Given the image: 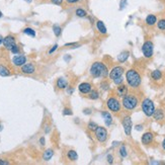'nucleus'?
<instances>
[{"label":"nucleus","mask_w":165,"mask_h":165,"mask_svg":"<svg viewBox=\"0 0 165 165\" xmlns=\"http://www.w3.org/2000/svg\"><path fill=\"white\" fill-rule=\"evenodd\" d=\"M90 74L95 78L98 77H106L108 75V70L106 66L101 62H95L91 65L90 68Z\"/></svg>","instance_id":"obj_1"},{"label":"nucleus","mask_w":165,"mask_h":165,"mask_svg":"<svg viewBox=\"0 0 165 165\" xmlns=\"http://www.w3.org/2000/svg\"><path fill=\"white\" fill-rule=\"evenodd\" d=\"M126 79L128 84L133 88H137L141 84V76L135 69H130L126 73Z\"/></svg>","instance_id":"obj_2"},{"label":"nucleus","mask_w":165,"mask_h":165,"mask_svg":"<svg viewBox=\"0 0 165 165\" xmlns=\"http://www.w3.org/2000/svg\"><path fill=\"white\" fill-rule=\"evenodd\" d=\"M138 105V98L134 94H126L123 98V106L128 110L136 108Z\"/></svg>","instance_id":"obj_3"},{"label":"nucleus","mask_w":165,"mask_h":165,"mask_svg":"<svg viewBox=\"0 0 165 165\" xmlns=\"http://www.w3.org/2000/svg\"><path fill=\"white\" fill-rule=\"evenodd\" d=\"M142 110L147 117H152L155 112L154 102L150 98H145L142 102Z\"/></svg>","instance_id":"obj_4"},{"label":"nucleus","mask_w":165,"mask_h":165,"mask_svg":"<svg viewBox=\"0 0 165 165\" xmlns=\"http://www.w3.org/2000/svg\"><path fill=\"white\" fill-rule=\"evenodd\" d=\"M106 105L110 112H118L121 110V103L116 97H109L106 101Z\"/></svg>","instance_id":"obj_5"},{"label":"nucleus","mask_w":165,"mask_h":165,"mask_svg":"<svg viewBox=\"0 0 165 165\" xmlns=\"http://www.w3.org/2000/svg\"><path fill=\"white\" fill-rule=\"evenodd\" d=\"M153 50H154V46L151 41H147L143 44L142 52L145 58H151L153 56Z\"/></svg>","instance_id":"obj_6"},{"label":"nucleus","mask_w":165,"mask_h":165,"mask_svg":"<svg viewBox=\"0 0 165 165\" xmlns=\"http://www.w3.org/2000/svg\"><path fill=\"white\" fill-rule=\"evenodd\" d=\"M95 137L98 140V142L103 143L106 141L107 139V131L103 127H97L95 130Z\"/></svg>","instance_id":"obj_7"},{"label":"nucleus","mask_w":165,"mask_h":165,"mask_svg":"<svg viewBox=\"0 0 165 165\" xmlns=\"http://www.w3.org/2000/svg\"><path fill=\"white\" fill-rule=\"evenodd\" d=\"M3 46H4V48L6 50H9L10 51L11 49H12L13 46L16 45V42H15V38L13 37V35H7V37L3 38Z\"/></svg>","instance_id":"obj_8"},{"label":"nucleus","mask_w":165,"mask_h":165,"mask_svg":"<svg viewBox=\"0 0 165 165\" xmlns=\"http://www.w3.org/2000/svg\"><path fill=\"white\" fill-rule=\"evenodd\" d=\"M123 127H124V131L127 136H130L131 133H132V127H133L131 117H126V118L123 120Z\"/></svg>","instance_id":"obj_9"},{"label":"nucleus","mask_w":165,"mask_h":165,"mask_svg":"<svg viewBox=\"0 0 165 165\" xmlns=\"http://www.w3.org/2000/svg\"><path fill=\"white\" fill-rule=\"evenodd\" d=\"M123 74H124V68L121 66H117L115 67V68H112V71L109 72V78L114 81L115 79H117L118 77L123 76Z\"/></svg>","instance_id":"obj_10"},{"label":"nucleus","mask_w":165,"mask_h":165,"mask_svg":"<svg viewBox=\"0 0 165 165\" xmlns=\"http://www.w3.org/2000/svg\"><path fill=\"white\" fill-rule=\"evenodd\" d=\"M12 63L14 66L21 67L27 63V57L23 56V55H16L12 58Z\"/></svg>","instance_id":"obj_11"},{"label":"nucleus","mask_w":165,"mask_h":165,"mask_svg":"<svg viewBox=\"0 0 165 165\" xmlns=\"http://www.w3.org/2000/svg\"><path fill=\"white\" fill-rule=\"evenodd\" d=\"M35 71V67L33 63H25V65L21 66V72L25 73V74H33Z\"/></svg>","instance_id":"obj_12"},{"label":"nucleus","mask_w":165,"mask_h":165,"mask_svg":"<svg viewBox=\"0 0 165 165\" xmlns=\"http://www.w3.org/2000/svg\"><path fill=\"white\" fill-rule=\"evenodd\" d=\"M78 89L81 93H83V94H88V93L91 91V84L88 82H83L78 86Z\"/></svg>","instance_id":"obj_13"},{"label":"nucleus","mask_w":165,"mask_h":165,"mask_svg":"<svg viewBox=\"0 0 165 165\" xmlns=\"http://www.w3.org/2000/svg\"><path fill=\"white\" fill-rule=\"evenodd\" d=\"M153 139H154V136H153L152 133L147 132V133H145V134L143 135L141 140H142V143L144 145H148V144H150V143H152Z\"/></svg>","instance_id":"obj_14"},{"label":"nucleus","mask_w":165,"mask_h":165,"mask_svg":"<svg viewBox=\"0 0 165 165\" xmlns=\"http://www.w3.org/2000/svg\"><path fill=\"white\" fill-rule=\"evenodd\" d=\"M101 116H102V118L104 119V123L106 126H110L112 123V117L110 116V114L107 112H101Z\"/></svg>","instance_id":"obj_15"},{"label":"nucleus","mask_w":165,"mask_h":165,"mask_svg":"<svg viewBox=\"0 0 165 165\" xmlns=\"http://www.w3.org/2000/svg\"><path fill=\"white\" fill-rule=\"evenodd\" d=\"M96 27H97V29H98L99 33H102V35H105V33H107L106 27H105V25L103 23V21H101V20L97 21V22H96Z\"/></svg>","instance_id":"obj_16"},{"label":"nucleus","mask_w":165,"mask_h":165,"mask_svg":"<svg viewBox=\"0 0 165 165\" xmlns=\"http://www.w3.org/2000/svg\"><path fill=\"white\" fill-rule=\"evenodd\" d=\"M11 75V72L9 71V69L7 67L3 66V65H0V76L2 77H8Z\"/></svg>","instance_id":"obj_17"},{"label":"nucleus","mask_w":165,"mask_h":165,"mask_svg":"<svg viewBox=\"0 0 165 165\" xmlns=\"http://www.w3.org/2000/svg\"><path fill=\"white\" fill-rule=\"evenodd\" d=\"M68 86V82H67V80L65 78H59L58 80H57V87L60 89H64L66 88V87Z\"/></svg>","instance_id":"obj_18"},{"label":"nucleus","mask_w":165,"mask_h":165,"mask_svg":"<svg viewBox=\"0 0 165 165\" xmlns=\"http://www.w3.org/2000/svg\"><path fill=\"white\" fill-rule=\"evenodd\" d=\"M156 22H157V17L155 16L154 14H149L148 16L146 17V23L148 25H150V27L154 25Z\"/></svg>","instance_id":"obj_19"},{"label":"nucleus","mask_w":165,"mask_h":165,"mask_svg":"<svg viewBox=\"0 0 165 165\" xmlns=\"http://www.w3.org/2000/svg\"><path fill=\"white\" fill-rule=\"evenodd\" d=\"M118 93H119V95H120V96L124 97L125 95L128 93V87H127L126 85H124V84L119 85V87H118Z\"/></svg>","instance_id":"obj_20"},{"label":"nucleus","mask_w":165,"mask_h":165,"mask_svg":"<svg viewBox=\"0 0 165 165\" xmlns=\"http://www.w3.org/2000/svg\"><path fill=\"white\" fill-rule=\"evenodd\" d=\"M53 155H54V151L52 150V149H48V150H46L45 152H44V154H43V159L45 161H49L50 159L53 157Z\"/></svg>","instance_id":"obj_21"},{"label":"nucleus","mask_w":165,"mask_h":165,"mask_svg":"<svg viewBox=\"0 0 165 165\" xmlns=\"http://www.w3.org/2000/svg\"><path fill=\"white\" fill-rule=\"evenodd\" d=\"M67 157L70 159L71 161H76L78 159V154H77L76 151L74 150H69L67 153Z\"/></svg>","instance_id":"obj_22"},{"label":"nucleus","mask_w":165,"mask_h":165,"mask_svg":"<svg viewBox=\"0 0 165 165\" xmlns=\"http://www.w3.org/2000/svg\"><path fill=\"white\" fill-rule=\"evenodd\" d=\"M153 117H154V119L156 121H161L163 120V118H164V114H163V110H161V109H157V110H155L154 114H153Z\"/></svg>","instance_id":"obj_23"},{"label":"nucleus","mask_w":165,"mask_h":165,"mask_svg":"<svg viewBox=\"0 0 165 165\" xmlns=\"http://www.w3.org/2000/svg\"><path fill=\"white\" fill-rule=\"evenodd\" d=\"M128 58H129V52L125 51V52H122V53L119 55L118 60H119V62L124 63V62H126L127 59H128Z\"/></svg>","instance_id":"obj_24"},{"label":"nucleus","mask_w":165,"mask_h":165,"mask_svg":"<svg viewBox=\"0 0 165 165\" xmlns=\"http://www.w3.org/2000/svg\"><path fill=\"white\" fill-rule=\"evenodd\" d=\"M23 33L27 35H29V37H31V38L35 37V31L31 29V27H25V29H23Z\"/></svg>","instance_id":"obj_25"},{"label":"nucleus","mask_w":165,"mask_h":165,"mask_svg":"<svg viewBox=\"0 0 165 165\" xmlns=\"http://www.w3.org/2000/svg\"><path fill=\"white\" fill-rule=\"evenodd\" d=\"M151 77H152V79H154V80H159V79H161V77H162V73L159 70H154L151 73Z\"/></svg>","instance_id":"obj_26"},{"label":"nucleus","mask_w":165,"mask_h":165,"mask_svg":"<svg viewBox=\"0 0 165 165\" xmlns=\"http://www.w3.org/2000/svg\"><path fill=\"white\" fill-rule=\"evenodd\" d=\"M75 14H76L78 17H85L87 15V12L84 10V9L78 8V9H76V11H75Z\"/></svg>","instance_id":"obj_27"},{"label":"nucleus","mask_w":165,"mask_h":165,"mask_svg":"<svg viewBox=\"0 0 165 165\" xmlns=\"http://www.w3.org/2000/svg\"><path fill=\"white\" fill-rule=\"evenodd\" d=\"M53 31H54V33H55V35H56V37H59V35H61V33H62V29H61V27H59L58 25H54Z\"/></svg>","instance_id":"obj_28"},{"label":"nucleus","mask_w":165,"mask_h":165,"mask_svg":"<svg viewBox=\"0 0 165 165\" xmlns=\"http://www.w3.org/2000/svg\"><path fill=\"white\" fill-rule=\"evenodd\" d=\"M89 98L90 99H97L99 97V94H98V92H97L96 90H93V91H90V92H89Z\"/></svg>","instance_id":"obj_29"},{"label":"nucleus","mask_w":165,"mask_h":165,"mask_svg":"<svg viewBox=\"0 0 165 165\" xmlns=\"http://www.w3.org/2000/svg\"><path fill=\"white\" fill-rule=\"evenodd\" d=\"M157 27H158V29H161V31H164L165 29V19H160V20L157 22Z\"/></svg>","instance_id":"obj_30"},{"label":"nucleus","mask_w":165,"mask_h":165,"mask_svg":"<svg viewBox=\"0 0 165 165\" xmlns=\"http://www.w3.org/2000/svg\"><path fill=\"white\" fill-rule=\"evenodd\" d=\"M120 154L121 156L123 157V158H125V157H127V155H128V153H127V149L125 146H122L120 148Z\"/></svg>","instance_id":"obj_31"},{"label":"nucleus","mask_w":165,"mask_h":165,"mask_svg":"<svg viewBox=\"0 0 165 165\" xmlns=\"http://www.w3.org/2000/svg\"><path fill=\"white\" fill-rule=\"evenodd\" d=\"M97 127H98V126H97V125L95 124V123H93V122H90L88 124V129L90 131H95V130H96Z\"/></svg>","instance_id":"obj_32"},{"label":"nucleus","mask_w":165,"mask_h":165,"mask_svg":"<svg viewBox=\"0 0 165 165\" xmlns=\"http://www.w3.org/2000/svg\"><path fill=\"white\" fill-rule=\"evenodd\" d=\"M123 81H124L123 76H121V77H118L117 79H115L114 82H115V84H117V85H121V84H123Z\"/></svg>","instance_id":"obj_33"},{"label":"nucleus","mask_w":165,"mask_h":165,"mask_svg":"<svg viewBox=\"0 0 165 165\" xmlns=\"http://www.w3.org/2000/svg\"><path fill=\"white\" fill-rule=\"evenodd\" d=\"M10 51H11V53H12V54H18L19 53V47L17 45L13 46L12 49H11Z\"/></svg>","instance_id":"obj_34"},{"label":"nucleus","mask_w":165,"mask_h":165,"mask_svg":"<svg viewBox=\"0 0 165 165\" xmlns=\"http://www.w3.org/2000/svg\"><path fill=\"white\" fill-rule=\"evenodd\" d=\"M63 115H64V116H72V112H71V109L65 108L64 112H63Z\"/></svg>","instance_id":"obj_35"},{"label":"nucleus","mask_w":165,"mask_h":165,"mask_svg":"<svg viewBox=\"0 0 165 165\" xmlns=\"http://www.w3.org/2000/svg\"><path fill=\"white\" fill-rule=\"evenodd\" d=\"M101 88H102L103 90H107V89H108V83L102 82L101 83Z\"/></svg>","instance_id":"obj_36"},{"label":"nucleus","mask_w":165,"mask_h":165,"mask_svg":"<svg viewBox=\"0 0 165 165\" xmlns=\"http://www.w3.org/2000/svg\"><path fill=\"white\" fill-rule=\"evenodd\" d=\"M107 162L110 163V164L114 162V157H112V155H107Z\"/></svg>","instance_id":"obj_37"},{"label":"nucleus","mask_w":165,"mask_h":165,"mask_svg":"<svg viewBox=\"0 0 165 165\" xmlns=\"http://www.w3.org/2000/svg\"><path fill=\"white\" fill-rule=\"evenodd\" d=\"M51 2H52V3H54V4L60 5L61 3L63 2V0H51Z\"/></svg>","instance_id":"obj_38"},{"label":"nucleus","mask_w":165,"mask_h":165,"mask_svg":"<svg viewBox=\"0 0 165 165\" xmlns=\"http://www.w3.org/2000/svg\"><path fill=\"white\" fill-rule=\"evenodd\" d=\"M57 48H58V45H55V46H54V47L52 48V49L49 51V54H53L54 52H55V51H56V50H57Z\"/></svg>","instance_id":"obj_39"},{"label":"nucleus","mask_w":165,"mask_h":165,"mask_svg":"<svg viewBox=\"0 0 165 165\" xmlns=\"http://www.w3.org/2000/svg\"><path fill=\"white\" fill-rule=\"evenodd\" d=\"M9 162L6 160H3V159H0V165H8Z\"/></svg>","instance_id":"obj_40"},{"label":"nucleus","mask_w":165,"mask_h":165,"mask_svg":"<svg viewBox=\"0 0 165 165\" xmlns=\"http://www.w3.org/2000/svg\"><path fill=\"white\" fill-rule=\"evenodd\" d=\"M66 1H67L68 3H71V4H72V3H77V2H79L80 0H66Z\"/></svg>","instance_id":"obj_41"},{"label":"nucleus","mask_w":165,"mask_h":165,"mask_svg":"<svg viewBox=\"0 0 165 165\" xmlns=\"http://www.w3.org/2000/svg\"><path fill=\"white\" fill-rule=\"evenodd\" d=\"M135 128H136L137 131H141V130L143 129V126H142V125H137V126L135 127Z\"/></svg>","instance_id":"obj_42"},{"label":"nucleus","mask_w":165,"mask_h":165,"mask_svg":"<svg viewBox=\"0 0 165 165\" xmlns=\"http://www.w3.org/2000/svg\"><path fill=\"white\" fill-rule=\"evenodd\" d=\"M40 143H41L42 146H44V145H45V138H44V137L40 139Z\"/></svg>","instance_id":"obj_43"},{"label":"nucleus","mask_w":165,"mask_h":165,"mask_svg":"<svg viewBox=\"0 0 165 165\" xmlns=\"http://www.w3.org/2000/svg\"><path fill=\"white\" fill-rule=\"evenodd\" d=\"M90 109H84V114H87V115H89L90 114Z\"/></svg>","instance_id":"obj_44"},{"label":"nucleus","mask_w":165,"mask_h":165,"mask_svg":"<svg viewBox=\"0 0 165 165\" xmlns=\"http://www.w3.org/2000/svg\"><path fill=\"white\" fill-rule=\"evenodd\" d=\"M73 45H76V43H69V44H66L65 47H68V46H73Z\"/></svg>","instance_id":"obj_45"},{"label":"nucleus","mask_w":165,"mask_h":165,"mask_svg":"<svg viewBox=\"0 0 165 165\" xmlns=\"http://www.w3.org/2000/svg\"><path fill=\"white\" fill-rule=\"evenodd\" d=\"M73 91H74V89H73V88L68 89V93H69V94H71V93H73Z\"/></svg>","instance_id":"obj_46"},{"label":"nucleus","mask_w":165,"mask_h":165,"mask_svg":"<svg viewBox=\"0 0 165 165\" xmlns=\"http://www.w3.org/2000/svg\"><path fill=\"white\" fill-rule=\"evenodd\" d=\"M2 43H3V37L2 35H0V45H1Z\"/></svg>","instance_id":"obj_47"},{"label":"nucleus","mask_w":165,"mask_h":165,"mask_svg":"<svg viewBox=\"0 0 165 165\" xmlns=\"http://www.w3.org/2000/svg\"><path fill=\"white\" fill-rule=\"evenodd\" d=\"M162 147H163V149L165 150V139L163 140V142H162Z\"/></svg>","instance_id":"obj_48"},{"label":"nucleus","mask_w":165,"mask_h":165,"mask_svg":"<svg viewBox=\"0 0 165 165\" xmlns=\"http://www.w3.org/2000/svg\"><path fill=\"white\" fill-rule=\"evenodd\" d=\"M2 130H3V125L1 124V123H0V132H1Z\"/></svg>","instance_id":"obj_49"},{"label":"nucleus","mask_w":165,"mask_h":165,"mask_svg":"<svg viewBox=\"0 0 165 165\" xmlns=\"http://www.w3.org/2000/svg\"><path fill=\"white\" fill-rule=\"evenodd\" d=\"M3 16V14H2V12H1V11H0V18H1V17Z\"/></svg>","instance_id":"obj_50"}]
</instances>
